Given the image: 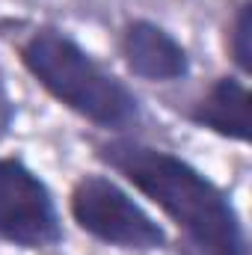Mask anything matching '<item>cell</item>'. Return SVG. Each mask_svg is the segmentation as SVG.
Returning a JSON list of instances; mask_svg holds the SVG:
<instances>
[{"instance_id":"obj_1","label":"cell","mask_w":252,"mask_h":255,"mask_svg":"<svg viewBox=\"0 0 252 255\" xmlns=\"http://www.w3.org/2000/svg\"><path fill=\"white\" fill-rule=\"evenodd\" d=\"M95 157L119 172L181 232V255H250L232 196L184 157L136 139H107Z\"/></svg>"},{"instance_id":"obj_2","label":"cell","mask_w":252,"mask_h":255,"mask_svg":"<svg viewBox=\"0 0 252 255\" xmlns=\"http://www.w3.org/2000/svg\"><path fill=\"white\" fill-rule=\"evenodd\" d=\"M18 60L57 104L83 122L101 130H127L139 122L133 89L60 27H33L18 42Z\"/></svg>"},{"instance_id":"obj_3","label":"cell","mask_w":252,"mask_h":255,"mask_svg":"<svg viewBox=\"0 0 252 255\" xmlns=\"http://www.w3.org/2000/svg\"><path fill=\"white\" fill-rule=\"evenodd\" d=\"M68 214L80 232L113 250L154 253L169 247L166 229L133 199V193L104 172H86L74 181Z\"/></svg>"},{"instance_id":"obj_4","label":"cell","mask_w":252,"mask_h":255,"mask_svg":"<svg viewBox=\"0 0 252 255\" xmlns=\"http://www.w3.org/2000/svg\"><path fill=\"white\" fill-rule=\"evenodd\" d=\"M0 241L18 250H48L63 241L54 193L21 157H0Z\"/></svg>"},{"instance_id":"obj_5","label":"cell","mask_w":252,"mask_h":255,"mask_svg":"<svg viewBox=\"0 0 252 255\" xmlns=\"http://www.w3.org/2000/svg\"><path fill=\"white\" fill-rule=\"evenodd\" d=\"M119 51L127 71L145 83H178L187 80L193 71L187 48L166 27L148 18L127 21L119 39Z\"/></svg>"},{"instance_id":"obj_6","label":"cell","mask_w":252,"mask_h":255,"mask_svg":"<svg viewBox=\"0 0 252 255\" xmlns=\"http://www.w3.org/2000/svg\"><path fill=\"white\" fill-rule=\"evenodd\" d=\"M250 107H252L250 86L238 74H223L193 104L187 119L196 128L211 130V133H217L223 139L250 142V136H252Z\"/></svg>"},{"instance_id":"obj_7","label":"cell","mask_w":252,"mask_h":255,"mask_svg":"<svg viewBox=\"0 0 252 255\" xmlns=\"http://www.w3.org/2000/svg\"><path fill=\"white\" fill-rule=\"evenodd\" d=\"M229 51L238 71L247 77L252 71V0H244L235 12L232 33H229Z\"/></svg>"}]
</instances>
